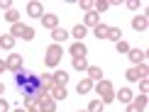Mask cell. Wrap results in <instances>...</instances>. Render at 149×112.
<instances>
[{"instance_id": "obj_2", "label": "cell", "mask_w": 149, "mask_h": 112, "mask_svg": "<svg viewBox=\"0 0 149 112\" xmlns=\"http://www.w3.org/2000/svg\"><path fill=\"white\" fill-rule=\"evenodd\" d=\"M61 56H64V49H61V44H52L47 46V54H44V64L49 68H56L61 64Z\"/></svg>"}, {"instance_id": "obj_37", "label": "cell", "mask_w": 149, "mask_h": 112, "mask_svg": "<svg viewBox=\"0 0 149 112\" xmlns=\"http://www.w3.org/2000/svg\"><path fill=\"white\" fill-rule=\"evenodd\" d=\"M12 112H27V110H24V107H20V110H12Z\"/></svg>"}, {"instance_id": "obj_4", "label": "cell", "mask_w": 149, "mask_h": 112, "mask_svg": "<svg viewBox=\"0 0 149 112\" xmlns=\"http://www.w3.org/2000/svg\"><path fill=\"white\" fill-rule=\"evenodd\" d=\"M5 66H8V71H22V56L17 54V51H12L8 59H5Z\"/></svg>"}, {"instance_id": "obj_21", "label": "cell", "mask_w": 149, "mask_h": 112, "mask_svg": "<svg viewBox=\"0 0 149 112\" xmlns=\"http://www.w3.org/2000/svg\"><path fill=\"white\" fill-rule=\"evenodd\" d=\"M71 34H73V39H76V41H83V37L88 34V29H86L83 24H76V27L71 29Z\"/></svg>"}, {"instance_id": "obj_9", "label": "cell", "mask_w": 149, "mask_h": 112, "mask_svg": "<svg viewBox=\"0 0 149 112\" xmlns=\"http://www.w3.org/2000/svg\"><path fill=\"white\" fill-rule=\"evenodd\" d=\"M127 56H130V61H132L134 66H139V64H144V61H147V51H142V49H130Z\"/></svg>"}, {"instance_id": "obj_20", "label": "cell", "mask_w": 149, "mask_h": 112, "mask_svg": "<svg viewBox=\"0 0 149 112\" xmlns=\"http://www.w3.org/2000/svg\"><path fill=\"white\" fill-rule=\"evenodd\" d=\"M93 34H95L98 37V41H100V39H108V24H95V27H93Z\"/></svg>"}, {"instance_id": "obj_5", "label": "cell", "mask_w": 149, "mask_h": 112, "mask_svg": "<svg viewBox=\"0 0 149 112\" xmlns=\"http://www.w3.org/2000/svg\"><path fill=\"white\" fill-rule=\"evenodd\" d=\"M147 24H149V20H147L144 12H139V15L132 17V29L134 32H147Z\"/></svg>"}, {"instance_id": "obj_13", "label": "cell", "mask_w": 149, "mask_h": 112, "mask_svg": "<svg viewBox=\"0 0 149 112\" xmlns=\"http://www.w3.org/2000/svg\"><path fill=\"white\" fill-rule=\"evenodd\" d=\"M42 24H44L47 29H56L59 27V17L52 15V12H44V15H42Z\"/></svg>"}, {"instance_id": "obj_17", "label": "cell", "mask_w": 149, "mask_h": 112, "mask_svg": "<svg viewBox=\"0 0 149 112\" xmlns=\"http://www.w3.org/2000/svg\"><path fill=\"white\" fill-rule=\"evenodd\" d=\"M93 90V83L88 78H83V80H78V85H76V93L78 95H88V93Z\"/></svg>"}, {"instance_id": "obj_32", "label": "cell", "mask_w": 149, "mask_h": 112, "mask_svg": "<svg viewBox=\"0 0 149 112\" xmlns=\"http://www.w3.org/2000/svg\"><path fill=\"white\" fill-rule=\"evenodd\" d=\"M0 112H10V102L5 97H0Z\"/></svg>"}, {"instance_id": "obj_33", "label": "cell", "mask_w": 149, "mask_h": 112, "mask_svg": "<svg viewBox=\"0 0 149 112\" xmlns=\"http://www.w3.org/2000/svg\"><path fill=\"white\" fill-rule=\"evenodd\" d=\"M12 8V3H10V0H0V10H5V12H8Z\"/></svg>"}, {"instance_id": "obj_27", "label": "cell", "mask_w": 149, "mask_h": 112, "mask_svg": "<svg viewBox=\"0 0 149 112\" xmlns=\"http://www.w3.org/2000/svg\"><path fill=\"white\" fill-rule=\"evenodd\" d=\"M91 64L86 59H73V71H86V68H88Z\"/></svg>"}, {"instance_id": "obj_23", "label": "cell", "mask_w": 149, "mask_h": 112, "mask_svg": "<svg viewBox=\"0 0 149 112\" xmlns=\"http://www.w3.org/2000/svg\"><path fill=\"white\" fill-rule=\"evenodd\" d=\"M5 20H8L10 24H17V22H20V12H17L15 8H10L8 12H5Z\"/></svg>"}, {"instance_id": "obj_19", "label": "cell", "mask_w": 149, "mask_h": 112, "mask_svg": "<svg viewBox=\"0 0 149 112\" xmlns=\"http://www.w3.org/2000/svg\"><path fill=\"white\" fill-rule=\"evenodd\" d=\"M52 78H54V85H66L69 83V71H56Z\"/></svg>"}, {"instance_id": "obj_14", "label": "cell", "mask_w": 149, "mask_h": 112, "mask_svg": "<svg viewBox=\"0 0 149 112\" xmlns=\"http://www.w3.org/2000/svg\"><path fill=\"white\" fill-rule=\"evenodd\" d=\"M86 73H88V80H91V83L103 80V68H100V66H88V68H86Z\"/></svg>"}, {"instance_id": "obj_7", "label": "cell", "mask_w": 149, "mask_h": 112, "mask_svg": "<svg viewBox=\"0 0 149 112\" xmlns=\"http://www.w3.org/2000/svg\"><path fill=\"white\" fill-rule=\"evenodd\" d=\"M27 15H29V17H34V20H42V15H44V8H42V3H37V0L27 3Z\"/></svg>"}, {"instance_id": "obj_26", "label": "cell", "mask_w": 149, "mask_h": 112, "mask_svg": "<svg viewBox=\"0 0 149 112\" xmlns=\"http://www.w3.org/2000/svg\"><path fill=\"white\" fill-rule=\"evenodd\" d=\"M110 8V0H98L95 5H93V12H98V15H100V12H105Z\"/></svg>"}, {"instance_id": "obj_18", "label": "cell", "mask_w": 149, "mask_h": 112, "mask_svg": "<svg viewBox=\"0 0 149 112\" xmlns=\"http://www.w3.org/2000/svg\"><path fill=\"white\" fill-rule=\"evenodd\" d=\"M12 46H15V37H10V34H0V49L12 51Z\"/></svg>"}, {"instance_id": "obj_24", "label": "cell", "mask_w": 149, "mask_h": 112, "mask_svg": "<svg viewBox=\"0 0 149 112\" xmlns=\"http://www.w3.org/2000/svg\"><path fill=\"white\" fill-rule=\"evenodd\" d=\"M108 39H110V41H120V39H122L120 27H108Z\"/></svg>"}, {"instance_id": "obj_36", "label": "cell", "mask_w": 149, "mask_h": 112, "mask_svg": "<svg viewBox=\"0 0 149 112\" xmlns=\"http://www.w3.org/2000/svg\"><path fill=\"white\" fill-rule=\"evenodd\" d=\"M3 93H5V85H3V83H0V97H3Z\"/></svg>"}, {"instance_id": "obj_31", "label": "cell", "mask_w": 149, "mask_h": 112, "mask_svg": "<svg viewBox=\"0 0 149 112\" xmlns=\"http://www.w3.org/2000/svg\"><path fill=\"white\" fill-rule=\"evenodd\" d=\"M149 93V80H139V95H147Z\"/></svg>"}, {"instance_id": "obj_8", "label": "cell", "mask_w": 149, "mask_h": 112, "mask_svg": "<svg viewBox=\"0 0 149 112\" xmlns=\"http://www.w3.org/2000/svg\"><path fill=\"white\" fill-rule=\"evenodd\" d=\"M69 54L73 56V59H86V54H88V49H86L83 41H73L71 49H69Z\"/></svg>"}, {"instance_id": "obj_1", "label": "cell", "mask_w": 149, "mask_h": 112, "mask_svg": "<svg viewBox=\"0 0 149 112\" xmlns=\"http://www.w3.org/2000/svg\"><path fill=\"white\" fill-rule=\"evenodd\" d=\"M93 88H95V93L100 97H98V100H100L103 105H110L115 100V88H113V83H110V80H98V83H93Z\"/></svg>"}, {"instance_id": "obj_15", "label": "cell", "mask_w": 149, "mask_h": 112, "mask_svg": "<svg viewBox=\"0 0 149 112\" xmlns=\"http://www.w3.org/2000/svg\"><path fill=\"white\" fill-rule=\"evenodd\" d=\"M52 39H54V44H64L69 39V32L64 27H56V29H52Z\"/></svg>"}, {"instance_id": "obj_25", "label": "cell", "mask_w": 149, "mask_h": 112, "mask_svg": "<svg viewBox=\"0 0 149 112\" xmlns=\"http://www.w3.org/2000/svg\"><path fill=\"white\" fill-rule=\"evenodd\" d=\"M103 110H105V105L100 100H91L88 107H86V112H103Z\"/></svg>"}, {"instance_id": "obj_10", "label": "cell", "mask_w": 149, "mask_h": 112, "mask_svg": "<svg viewBox=\"0 0 149 112\" xmlns=\"http://www.w3.org/2000/svg\"><path fill=\"white\" fill-rule=\"evenodd\" d=\"M115 100H120L122 105H130V102L134 100V93L130 90V88H120V90L115 93Z\"/></svg>"}, {"instance_id": "obj_6", "label": "cell", "mask_w": 149, "mask_h": 112, "mask_svg": "<svg viewBox=\"0 0 149 112\" xmlns=\"http://www.w3.org/2000/svg\"><path fill=\"white\" fill-rule=\"evenodd\" d=\"M144 110H147V95L134 97V100L127 105V112H144Z\"/></svg>"}, {"instance_id": "obj_12", "label": "cell", "mask_w": 149, "mask_h": 112, "mask_svg": "<svg viewBox=\"0 0 149 112\" xmlns=\"http://www.w3.org/2000/svg\"><path fill=\"white\" fill-rule=\"evenodd\" d=\"M37 112H56V102L52 97H44V100L37 102Z\"/></svg>"}, {"instance_id": "obj_35", "label": "cell", "mask_w": 149, "mask_h": 112, "mask_svg": "<svg viewBox=\"0 0 149 112\" xmlns=\"http://www.w3.org/2000/svg\"><path fill=\"white\" fill-rule=\"evenodd\" d=\"M5 71H8V66H5V61H3V59H0V76H3V73H5Z\"/></svg>"}, {"instance_id": "obj_11", "label": "cell", "mask_w": 149, "mask_h": 112, "mask_svg": "<svg viewBox=\"0 0 149 112\" xmlns=\"http://www.w3.org/2000/svg\"><path fill=\"white\" fill-rule=\"evenodd\" d=\"M49 97H52L54 102L64 100L66 97V85H52V88H49Z\"/></svg>"}, {"instance_id": "obj_38", "label": "cell", "mask_w": 149, "mask_h": 112, "mask_svg": "<svg viewBox=\"0 0 149 112\" xmlns=\"http://www.w3.org/2000/svg\"><path fill=\"white\" fill-rule=\"evenodd\" d=\"M27 112H37V110H27Z\"/></svg>"}, {"instance_id": "obj_3", "label": "cell", "mask_w": 149, "mask_h": 112, "mask_svg": "<svg viewBox=\"0 0 149 112\" xmlns=\"http://www.w3.org/2000/svg\"><path fill=\"white\" fill-rule=\"evenodd\" d=\"M10 37H15V39H34V29L29 27V24H22V22H17V24H12V29L8 32Z\"/></svg>"}, {"instance_id": "obj_30", "label": "cell", "mask_w": 149, "mask_h": 112, "mask_svg": "<svg viewBox=\"0 0 149 112\" xmlns=\"http://www.w3.org/2000/svg\"><path fill=\"white\" fill-rule=\"evenodd\" d=\"M81 10H83V12H93V5H95V3H91V0H81Z\"/></svg>"}, {"instance_id": "obj_16", "label": "cell", "mask_w": 149, "mask_h": 112, "mask_svg": "<svg viewBox=\"0 0 149 112\" xmlns=\"http://www.w3.org/2000/svg\"><path fill=\"white\" fill-rule=\"evenodd\" d=\"M95 24H100V15L98 12H86V20H83V27H95Z\"/></svg>"}, {"instance_id": "obj_34", "label": "cell", "mask_w": 149, "mask_h": 112, "mask_svg": "<svg viewBox=\"0 0 149 112\" xmlns=\"http://www.w3.org/2000/svg\"><path fill=\"white\" fill-rule=\"evenodd\" d=\"M127 8L130 10H139V3H137V0H127Z\"/></svg>"}, {"instance_id": "obj_28", "label": "cell", "mask_w": 149, "mask_h": 112, "mask_svg": "<svg viewBox=\"0 0 149 112\" xmlns=\"http://www.w3.org/2000/svg\"><path fill=\"white\" fill-rule=\"evenodd\" d=\"M115 49H117V54H127V51H130L132 46H130L125 39H120V41H115Z\"/></svg>"}, {"instance_id": "obj_29", "label": "cell", "mask_w": 149, "mask_h": 112, "mask_svg": "<svg viewBox=\"0 0 149 112\" xmlns=\"http://www.w3.org/2000/svg\"><path fill=\"white\" fill-rule=\"evenodd\" d=\"M24 110H37V100H34V95H24Z\"/></svg>"}, {"instance_id": "obj_39", "label": "cell", "mask_w": 149, "mask_h": 112, "mask_svg": "<svg viewBox=\"0 0 149 112\" xmlns=\"http://www.w3.org/2000/svg\"><path fill=\"white\" fill-rule=\"evenodd\" d=\"M78 112H86V110H78Z\"/></svg>"}, {"instance_id": "obj_22", "label": "cell", "mask_w": 149, "mask_h": 112, "mask_svg": "<svg viewBox=\"0 0 149 112\" xmlns=\"http://www.w3.org/2000/svg\"><path fill=\"white\" fill-rule=\"evenodd\" d=\"M39 85H42L44 90H49V88H52V85H54V78H52V73H42V76H39Z\"/></svg>"}]
</instances>
